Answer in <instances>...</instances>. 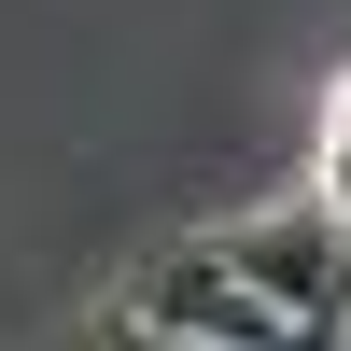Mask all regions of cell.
Wrapping results in <instances>:
<instances>
[{"label": "cell", "instance_id": "7a4b0ae2", "mask_svg": "<svg viewBox=\"0 0 351 351\" xmlns=\"http://www.w3.org/2000/svg\"><path fill=\"white\" fill-rule=\"evenodd\" d=\"M225 253H239L253 295H281L295 324H337V197H281V211H239L211 225Z\"/></svg>", "mask_w": 351, "mask_h": 351}, {"label": "cell", "instance_id": "5b68a950", "mask_svg": "<svg viewBox=\"0 0 351 351\" xmlns=\"http://www.w3.org/2000/svg\"><path fill=\"white\" fill-rule=\"evenodd\" d=\"M337 324H351V211H337Z\"/></svg>", "mask_w": 351, "mask_h": 351}, {"label": "cell", "instance_id": "3957f363", "mask_svg": "<svg viewBox=\"0 0 351 351\" xmlns=\"http://www.w3.org/2000/svg\"><path fill=\"white\" fill-rule=\"evenodd\" d=\"M351 324H295V337H267V351H337ZM99 351H239V337H169V324H127V309H99Z\"/></svg>", "mask_w": 351, "mask_h": 351}, {"label": "cell", "instance_id": "277c9868", "mask_svg": "<svg viewBox=\"0 0 351 351\" xmlns=\"http://www.w3.org/2000/svg\"><path fill=\"white\" fill-rule=\"evenodd\" d=\"M309 197H337V211H351V71H337V99H324V155H309Z\"/></svg>", "mask_w": 351, "mask_h": 351}, {"label": "cell", "instance_id": "6da1fadb", "mask_svg": "<svg viewBox=\"0 0 351 351\" xmlns=\"http://www.w3.org/2000/svg\"><path fill=\"white\" fill-rule=\"evenodd\" d=\"M112 309L127 324H169V337H239V351H267V337H295V309L281 295H253L239 281V253L197 225V239H169V253H141L127 281H112Z\"/></svg>", "mask_w": 351, "mask_h": 351}]
</instances>
